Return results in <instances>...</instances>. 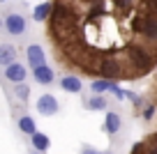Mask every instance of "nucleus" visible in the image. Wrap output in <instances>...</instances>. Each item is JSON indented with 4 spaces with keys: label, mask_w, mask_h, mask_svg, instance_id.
Returning a JSON list of instances; mask_svg holds the SVG:
<instances>
[{
    "label": "nucleus",
    "mask_w": 157,
    "mask_h": 154,
    "mask_svg": "<svg viewBox=\"0 0 157 154\" xmlns=\"http://www.w3.org/2000/svg\"><path fill=\"white\" fill-rule=\"evenodd\" d=\"M58 101H56V97L53 94H49V92H46V94H42L37 99V111L42 113V115H46V117H51V115H56V113H58Z\"/></svg>",
    "instance_id": "nucleus-4"
},
{
    "label": "nucleus",
    "mask_w": 157,
    "mask_h": 154,
    "mask_svg": "<svg viewBox=\"0 0 157 154\" xmlns=\"http://www.w3.org/2000/svg\"><path fill=\"white\" fill-rule=\"evenodd\" d=\"M16 48L12 46V44H2V46H0V64H2V67H10L12 62H14L16 60Z\"/></svg>",
    "instance_id": "nucleus-9"
},
{
    "label": "nucleus",
    "mask_w": 157,
    "mask_h": 154,
    "mask_svg": "<svg viewBox=\"0 0 157 154\" xmlns=\"http://www.w3.org/2000/svg\"><path fill=\"white\" fill-rule=\"evenodd\" d=\"M106 154H111V152H106Z\"/></svg>",
    "instance_id": "nucleus-21"
},
{
    "label": "nucleus",
    "mask_w": 157,
    "mask_h": 154,
    "mask_svg": "<svg viewBox=\"0 0 157 154\" xmlns=\"http://www.w3.org/2000/svg\"><path fill=\"white\" fill-rule=\"evenodd\" d=\"M60 85H63L65 92H81V87H83V83H81V76H76V74H69V76H63V81H60Z\"/></svg>",
    "instance_id": "nucleus-7"
},
{
    "label": "nucleus",
    "mask_w": 157,
    "mask_h": 154,
    "mask_svg": "<svg viewBox=\"0 0 157 154\" xmlns=\"http://www.w3.org/2000/svg\"><path fill=\"white\" fill-rule=\"evenodd\" d=\"M88 106L93 108V111H104V108H106V99H104V97H93V99L88 101Z\"/></svg>",
    "instance_id": "nucleus-15"
},
{
    "label": "nucleus",
    "mask_w": 157,
    "mask_h": 154,
    "mask_svg": "<svg viewBox=\"0 0 157 154\" xmlns=\"http://www.w3.org/2000/svg\"><path fill=\"white\" fill-rule=\"evenodd\" d=\"M129 154H157V131L143 136V138L132 147Z\"/></svg>",
    "instance_id": "nucleus-3"
},
{
    "label": "nucleus",
    "mask_w": 157,
    "mask_h": 154,
    "mask_svg": "<svg viewBox=\"0 0 157 154\" xmlns=\"http://www.w3.org/2000/svg\"><path fill=\"white\" fill-rule=\"evenodd\" d=\"M30 140H33V145L39 149V152H44V149H49V138L42 134H33L30 136Z\"/></svg>",
    "instance_id": "nucleus-14"
},
{
    "label": "nucleus",
    "mask_w": 157,
    "mask_h": 154,
    "mask_svg": "<svg viewBox=\"0 0 157 154\" xmlns=\"http://www.w3.org/2000/svg\"><path fill=\"white\" fill-rule=\"evenodd\" d=\"M46 42L76 76L141 81L157 72V0H51Z\"/></svg>",
    "instance_id": "nucleus-1"
},
{
    "label": "nucleus",
    "mask_w": 157,
    "mask_h": 154,
    "mask_svg": "<svg viewBox=\"0 0 157 154\" xmlns=\"http://www.w3.org/2000/svg\"><path fill=\"white\" fill-rule=\"evenodd\" d=\"M25 55H28V62L30 67H39V64H44V51H42V46H37V44H30L28 48H25Z\"/></svg>",
    "instance_id": "nucleus-6"
},
{
    "label": "nucleus",
    "mask_w": 157,
    "mask_h": 154,
    "mask_svg": "<svg viewBox=\"0 0 157 154\" xmlns=\"http://www.w3.org/2000/svg\"><path fill=\"white\" fill-rule=\"evenodd\" d=\"M28 94H30L28 85H25V83H16V97H19L21 101H28Z\"/></svg>",
    "instance_id": "nucleus-16"
},
{
    "label": "nucleus",
    "mask_w": 157,
    "mask_h": 154,
    "mask_svg": "<svg viewBox=\"0 0 157 154\" xmlns=\"http://www.w3.org/2000/svg\"><path fill=\"white\" fill-rule=\"evenodd\" d=\"M2 2H10V0H2Z\"/></svg>",
    "instance_id": "nucleus-20"
},
{
    "label": "nucleus",
    "mask_w": 157,
    "mask_h": 154,
    "mask_svg": "<svg viewBox=\"0 0 157 154\" xmlns=\"http://www.w3.org/2000/svg\"><path fill=\"white\" fill-rule=\"evenodd\" d=\"M81 154H99V149L90 147V145H83V149H81Z\"/></svg>",
    "instance_id": "nucleus-18"
},
{
    "label": "nucleus",
    "mask_w": 157,
    "mask_h": 154,
    "mask_svg": "<svg viewBox=\"0 0 157 154\" xmlns=\"http://www.w3.org/2000/svg\"><path fill=\"white\" fill-rule=\"evenodd\" d=\"M111 83L113 81H109V78H93V81H90V92H93V94L109 92V90H111Z\"/></svg>",
    "instance_id": "nucleus-11"
},
{
    "label": "nucleus",
    "mask_w": 157,
    "mask_h": 154,
    "mask_svg": "<svg viewBox=\"0 0 157 154\" xmlns=\"http://www.w3.org/2000/svg\"><path fill=\"white\" fill-rule=\"evenodd\" d=\"M19 129L23 131V134H28V136H33V134H37V127H35V122H33V117H28V115H23V117H19Z\"/></svg>",
    "instance_id": "nucleus-13"
},
{
    "label": "nucleus",
    "mask_w": 157,
    "mask_h": 154,
    "mask_svg": "<svg viewBox=\"0 0 157 154\" xmlns=\"http://www.w3.org/2000/svg\"><path fill=\"white\" fill-rule=\"evenodd\" d=\"M155 106H157L155 101H150V104H148V106L143 108V113H141V115H143V120H152V115H155Z\"/></svg>",
    "instance_id": "nucleus-17"
},
{
    "label": "nucleus",
    "mask_w": 157,
    "mask_h": 154,
    "mask_svg": "<svg viewBox=\"0 0 157 154\" xmlns=\"http://www.w3.org/2000/svg\"><path fill=\"white\" fill-rule=\"evenodd\" d=\"M104 124H106V131H109V134H118V131H120V117H118V113L109 111Z\"/></svg>",
    "instance_id": "nucleus-12"
},
{
    "label": "nucleus",
    "mask_w": 157,
    "mask_h": 154,
    "mask_svg": "<svg viewBox=\"0 0 157 154\" xmlns=\"http://www.w3.org/2000/svg\"><path fill=\"white\" fill-rule=\"evenodd\" d=\"M5 30L12 35V37H21V35L25 32V19H23V14H16V12L7 14L5 16Z\"/></svg>",
    "instance_id": "nucleus-2"
},
{
    "label": "nucleus",
    "mask_w": 157,
    "mask_h": 154,
    "mask_svg": "<svg viewBox=\"0 0 157 154\" xmlns=\"http://www.w3.org/2000/svg\"><path fill=\"white\" fill-rule=\"evenodd\" d=\"M53 69L46 67V64H39V67H35V81L39 83V85H49V83H53Z\"/></svg>",
    "instance_id": "nucleus-8"
},
{
    "label": "nucleus",
    "mask_w": 157,
    "mask_h": 154,
    "mask_svg": "<svg viewBox=\"0 0 157 154\" xmlns=\"http://www.w3.org/2000/svg\"><path fill=\"white\" fill-rule=\"evenodd\" d=\"M5 78L10 83H23L25 81V67L23 64H19V62H12L10 67H5Z\"/></svg>",
    "instance_id": "nucleus-5"
},
{
    "label": "nucleus",
    "mask_w": 157,
    "mask_h": 154,
    "mask_svg": "<svg viewBox=\"0 0 157 154\" xmlns=\"http://www.w3.org/2000/svg\"><path fill=\"white\" fill-rule=\"evenodd\" d=\"M51 12H53V2L49 0V2H42V5H37V7H35L33 16H35V21H49Z\"/></svg>",
    "instance_id": "nucleus-10"
},
{
    "label": "nucleus",
    "mask_w": 157,
    "mask_h": 154,
    "mask_svg": "<svg viewBox=\"0 0 157 154\" xmlns=\"http://www.w3.org/2000/svg\"><path fill=\"white\" fill-rule=\"evenodd\" d=\"M150 99L157 104V78H155V83H152V87H150Z\"/></svg>",
    "instance_id": "nucleus-19"
}]
</instances>
